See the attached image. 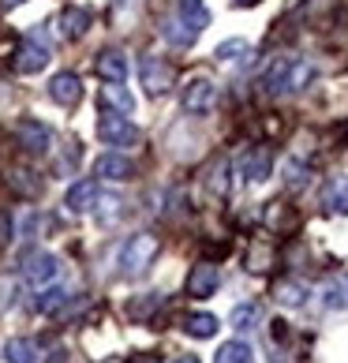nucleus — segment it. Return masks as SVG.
I'll return each mask as SVG.
<instances>
[{
  "instance_id": "obj_1",
  "label": "nucleus",
  "mask_w": 348,
  "mask_h": 363,
  "mask_svg": "<svg viewBox=\"0 0 348 363\" xmlns=\"http://www.w3.org/2000/svg\"><path fill=\"white\" fill-rule=\"evenodd\" d=\"M315 75H318V68L311 60L281 57V60H274L270 68L262 72L259 86H262V94H270V98H285V94H303L307 86L315 83Z\"/></svg>"
},
{
  "instance_id": "obj_2",
  "label": "nucleus",
  "mask_w": 348,
  "mask_h": 363,
  "mask_svg": "<svg viewBox=\"0 0 348 363\" xmlns=\"http://www.w3.org/2000/svg\"><path fill=\"white\" fill-rule=\"evenodd\" d=\"M157 251H162V240H157L154 233L128 236V244L120 247V259H116V262H120V274H124V277H142V274L154 266Z\"/></svg>"
},
{
  "instance_id": "obj_3",
  "label": "nucleus",
  "mask_w": 348,
  "mask_h": 363,
  "mask_svg": "<svg viewBox=\"0 0 348 363\" xmlns=\"http://www.w3.org/2000/svg\"><path fill=\"white\" fill-rule=\"evenodd\" d=\"M139 79H142V86L150 98H162V94H169L176 86V68L162 57H142L139 60Z\"/></svg>"
},
{
  "instance_id": "obj_4",
  "label": "nucleus",
  "mask_w": 348,
  "mask_h": 363,
  "mask_svg": "<svg viewBox=\"0 0 348 363\" xmlns=\"http://www.w3.org/2000/svg\"><path fill=\"white\" fill-rule=\"evenodd\" d=\"M23 277H26V285H34V289H45L52 285V281L60 277V262H57V255H49V251H26L23 255Z\"/></svg>"
},
{
  "instance_id": "obj_5",
  "label": "nucleus",
  "mask_w": 348,
  "mask_h": 363,
  "mask_svg": "<svg viewBox=\"0 0 348 363\" xmlns=\"http://www.w3.org/2000/svg\"><path fill=\"white\" fill-rule=\"evenodd\" d=\"M180 105H184V113H191V116H206L213 105H218V83L206 79V75L191 79L180 94Z\"/></svg>"
},
{
  "instance_id": "obj_6",
  "label": "nucleus",
  "mask_w": 348,
  "mask_h": 363,
  "mask_svg": "<svg viewBox=\"0 0 348 363\" xmlns=\"http://www.w3.org/2000/svg\"><path fill=\"white\" fill-rule=\"evenodd\" d=\"M49 64V42H45V30L42 26H34L30 34H26V42L19 49V60H16V68L23 75H34V72H42Z\"/></svg>"
},
{
  "instance_id": "obj_7",
  "label": "nucleus",
  "mask_w": 348,
  "mask_h": 363,
  "mask_svg": "<svg viewBox=\"0 0 348 363\" xmlns=\"http://www.w3.org/2000/svg\"><path fill=\"white\" fill-rule=\"evenodd\" d=\"M98 135L109 143V146H135L139 143V128L131 124V120L124 116V113H105L101 120H98Z\"/></svg>"
},
{
  "instance_id": "obj_8",
  "label": "nucleus",
  "mask_w": 348,
  "mask_h": 363,
  "mask_svg": "<svg viewBox=\"0 0 348 363\" xmlns=\"http://www.w3.org/2000/svg\"><path fill=\"white\" fill-rule=\"evenodd\" d=\"M94 180H116V184L135 180V161H131L128 154H120V150L101 154L98 161H94Z\"/></svg>"
},
{
  "instance_id": "obj_9",
  "label": "nucleus",
  "mask_w": 348,
  "mask_h": 363,
  "mask_svg": "<svg viewBox=\"0 0 348 363\" xmlns=\"http://www.w3.org/2000/svg\"><path fill=\"white\" fill-rule=\"evenodd\" d=\"M16 135L23 143V150H30L34 157L49 154V146H52V128L42 124V120H23V124L16 128Z\"/></svg>"
},
{
  "instance_id": "obj_10",
  "label": "nucleus",
  "mask_w": 348,
  "mask_h": 363,
  "mask_svg": "<svg viewBox=\"0 0 348 363\" xmlns=\"http://www.w3.org/2000/svg\"><path fill=\"white\" fill-rule=\"evenodd\" d=\"M218 285H221V270L213 262H198V266H191V274H187V296H195V300L213 296Z\"/></svg>"
},
{
  "instance_id": "obj_11",
  "label": "nucleus",
  "mask_w": 348,
  "mask_h": 363,
  "mask_svg": "<svg viewBox=\"0 0 348 363\" xmlns=\"http://www.w3.org/2000/svg\"><path fill=\"white\" fill-rule=\"evenodd\" d=\"M49 98L64 105V109H72V105H79V98H83V83H79L75 72H60L49 79Z\"/></svg>"
},
{
  "instance_id": "obj_12",
  "label": "nucleus",
  "mask_w": 348,
  "mask_h": 363,
  "mask_svg": "<svg viewBox=\"0 0 348 363\" xmlns=\"http://www.w3.org/2000/svg\"><path fill=\"white\" fill-rule=\"evenodd\" d=\"M270 169H274V154L266 150V146H255V150H247L244 157H240V177L251 180V184H259L270 177Z\"/></svg>"
},
{
  "instance_id": "obj_13",
  "label": "nucleus",
  "mask_w": 348,
  "mask_h": 363,
  "mask_svg": "<svg viewBox=\"0 0 348 363\" xmlns=\"http://www.w3.org/2000/svg\"><path fill=\"white\" fill-rule=\"evenodd\" d=\"M90 23H94V16L86 8H64L57 16V30H60V38H68V42H79V38H86Z\"/></svg>"
},
{
  "instance_id": "obj_14",
  "label": "nucleus",
  "mask_w": 348,
  "mask_h": 363,
  "mask_svg": "<svg viewBox=\"0 0 348 363\" xmlns=\"http://www.w3.org/2000/svg\"><path fill=\"white\" fill-rule=\"evenodd\" d=\"M94 68H98V75L105 79V83H124L128 79V57L120 49H105V52H98Z\"/></svg>"
},
{
  "instance_id": "obj_15",
  "label": "nucleus",
  "mask_w": 348,
  "mask_h": 363,
  "mask_svg": "<svg viewBox=\"0 0 348 363\" xmlns=\"http://www.w3.org/2000/svg\"><path fill=\"white\" fill-rule=\"evenodd\" d=\"M68 210L72 213H86V210H94L101 203V191H98V180H79V184H72V191H68Z\"/></svg>"
},
{
  "instance_id": "obj_16",
  "label": "nucleus",
  "mask_w": 348,
  "mask_h": 363,
  "mask_svg": "<svg viewBox=\"0 0 348 363\" xmlns=\"http://www.w3.org/2000/svg\"><path fill=\"white\" fill-rule=\"evenodd\" d=\"M176 16H180V23L191 26L195 34L210 26V8H206V0H176Z\"/></svg>"
},
{
  "instance_id": "obj_17",
  "label": "nucleus",
  "mask_w": 348,
  "mask_h": 363,
  "mask_svg": "<svg viewBox=\"0 0 348 363\" xmlns=\"http://www.w3.org/2000/svg\"><path fill=\"white\" fill-rule=\"evenodd\" d=\"M38 356H42V348H38V341H30V337H11L4 345L8 363H38Z\"/></svg>"
},
{
  "instance_id": "obj_18",
  "label": "nucleus",
  "mask_w": 348,
  "mask_h": 363,
  "mask_svg": "<svg viewBox=\"0 0 348 363\" xmlns=\"http://www.w3.org/2000/svg\"><path fill=\"white\" fill-rule=\"evenodd\" d=\"M218 326H221V322L213 318V315H206V311L184 315V333H187V337H198V341H206V337H213V333H218Z\"/></svg>"
},
{
  "instance_id": "obj_19",
  "label": "nucleus",
  "mask_w": 348,
  "mask_h": 363,
  "mask_svg": "<svg viewBox=\"0 0 348 363\" xmlns=\"http://www.w3.org/2000/svg\"><path fill=\"white\" fill-rule=\"evenodd\" d=\"M213 363H255V348L247 341H225L218 348V356H213Z\"/></svg>"
},
{
  "instance_id": "obj_20",
  "label": "nucleus",
  "mask_w": 348,
  "mask_h": 363,
  "mask_svg": "<svg viewBox=\"0 0 348 363\" xmlns=\"http://www.w3.org/2000/svg\"><path fill=\"white\" fill-rule=\"evenodd\" d=\"M322 303L330 307V311H341V307L348 303V274L326 281V285H322Z\"/></svg>"
},
{
  "instance_id": "obj_21",
  "label": "nucleus",
  "mask_w": 348,
  "mask_h": 363,
  "mask_svg": "<svg viewBox=\"0 0 348 363\" xmlns=\"http://www.w3.org/2000/svg\"><path fill=\"white\" fill-rule=\"evenodd\" d=\"M274 296H277V303H285V307H300V303H307V285L303 281H277Z\"/></svg>"
},
{
  "instance_id": "obj_22",
  "label": "nucleus",
  "mask_w": 348,
  "mask_h": 363,
  "mask_svg": "<svg viewBox=\"0 0 348 363\" xmlns=\"http://www.w3.org/2000/svg\"><path fill=\"white\" fill-rule=\"evenodd\" d=\"M195 38H198V34H195L187 23H180V19H169V23H165V42H169V45L191 49V45H195Z\"/></svg>"
},
{
  "instance_id": "obj_23",
  "label": "nucleus",
  "mask_w": 348,
  "mask_h": 363,
  "mask_svg": "<svg viewBox=\"0 0 348 363\" xmlns=\"http://www.w3.org/2000/svg\"><path fill=\"white\" fill-rule=\"evenodd\" d=\"M213 57L232 64V60H251V45L244 42V38H229V42H221L218 49H213Z\"/></svg>"
},
{
  "instance_id": "obj_24",
  "label": "nucleus",
  "mask_w": 348,
  "mask_h": 363,
  "mask_svg": "<svg viewBox=\"0 0 348 363\" xmlns=\"http://www.w3.org/2000/svg\"><path fill=\"white\" fill-rule=\"evenodd\" d=\"M259 318H262V307L251 300V303H236L232 307V326L236 330H255L259 326Z\"/></svg>"
},
{
  "instance_id": "obj_25",
  "label": "nucleus",
  "mask_w": 348,
  "mask_h": 363,
  "mask_svg": "<svg viewBox=\"0 0 348 363\" xmlns=\"http://www.w3.org/2000/svg\"><path fill=\"white\" fill-rule=\"evenodd\" d=\"M105 98H109V101L116 105V109L124 113V116H128L131 109H135V98H131V94L124 90V83H109V86H105Z\"/></svg>"
},
{
  "instance_id": "obj_26",
  "label": "nucleus",
  "mask_w": 348,
  "mask_h": 363,
  "mask_svg": "<svg viewBox=\"0 0 348 363\" xmlns=\"http://www.w3.org/2000/svg\"><path fill=\"white\" fill-rule=\"evenodd\" d=\"M307 180H311V169H307L303 161H296V157L285 161V184L288 187H303Z\"/></svg>"
},
{
  "instance_id": "obj_27",
  "label": "nucleus",
  "mask_w": 348,
  "mask_h": 363,
  "mask_svg": "<svg viewBox=\"0 0 348 363\" xmlns=\"http://www.w3.org/2000/svg\"><path fill=\"white\" fill-rule=\"evenodd\" d=\"M326 203H330V210H337V213H348V180H337V184H330V191H326Z\"/></svg>"
},
{
  "instance_id": "obj_28",
  "label": "nucleus",
  "mask_w": 348,
  "mask_h": 363,
  "mask_svg": "<svg viewBox=\"0 0 348 363\" xmlns=\"http://www.w3.org/2000/svg\"><path fill=\"white\" fill-rule=\"evenodd\" d=\"M154 307H162V292H150V296H146V300H131V307H128V315L131 318H150L154 315Z\"/></svg>"
},
{
  "instance_id": "obj_29",
  "label": "nucleus",
  "mask_w": 348,
  "mask_h": 363,
  "mask_svg": "<svg viewBox=\"0 0 348 363\" xmlns=\"http://www.w3.org/2000/svg\"><path fill=\"white\" fill-rule=\"evenodd\" d=\"M210 191H213V195H225V191H229V161H218V165L210 169Z\"/></svg>"
},
{
  "instance_id": "obj_30",
  "label": "nucleus",
  "mask_w": 348,
  "mask_h": 363,
  "mask_svg": "<svg viewBox=\"0 0 348 363\" xmlns=\"http://www.w3.org/2000/svg\"><path fill=\"white\" fill-rule=\"evenodd\" d=\"M172 363H198V356H176Z\"/></svg>"
},
{
  "instance_id": "obj_31",
  "label": "nucleus",
  "mask_w": 348,
  "mask_h": 363,
  "mask_svg": "<svg viewBox=\"0 0 348 363\" xmlns=\"http://www.w3.org/2000/svg\"><path fill=\"white\" fill-rule=\"evenodd\" d=\"M16 4H23V0H0V8H16Z\"/></svg>"
},
{
  "instance_id": "obj_32",
  "label": "nucleus",
  "mask_w": 348,
  "mask_h": 363,
  "mask_svg": "<svg viewBox=\"0 0 348 363\" xmlns=\"http://www.w3.org/2000/svg\"><path fill=\"white\" fill-rule=\"evenodd\" d=\"M236 4H259V0H236Z\"/></svg>"
},
{
  "instance_id": "obj_33",
  "label": "nucleus",
  "mask_w": 348,
  "mask_h": 363,
  "mask_svg": "<svg viewBox=\"0 0 348 363\" xmlns=\"http://www.w3.org/2000/svg\"><path fill=\"white\" fill-rule=\"evenodd\" d=\"M139 363H146V359H139Z\"/></svg>"
}]
</instances>
